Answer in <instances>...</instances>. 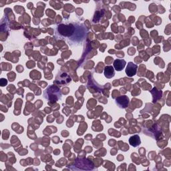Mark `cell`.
<instances>
[{
  "label": "cell",
  "instance_id": "obj_1",
  "mask_svg": "<svg viewBox=\"0 0 171 171\" xmlns=\"http://www.w3.org/2000/svg\"><path fill=\"white\" fill-rule=\"evenodd\" d=\"M116 104L121 108H126L129 104V98L126 96H119L116 99Z\"/></svg>",
  "mask_w": 171,
  "mask_h": 171
},
{
  "label": "cell",
  "instance_id": "obj_2",
  "mask_svg": "<svg viewBox=\"0 0 171 171\" xmlns=\"http://www.w3.org/2000/svg\"><path fill=\"white\" fill-rule=\"evenodd\" d=\"M138 65L135 64H134L132 61L128 62L127 67L126 69V74L128 77H132V76L136 75L137 71Z\"/></svg>",
  "mask_w": 171,
  "mask_h": 171
},
{
  "label": "cell",
  "instance_id": "obj_3",
  "mask_svg": "<svg viewBox=\"0 0 171 171\" xmlns=\"http://www.w3.org/2000/svg\"><path fill=\"white\" fill-rule=\"evenodd\" d=\"M126 61L125 60L116 59L114 61V67L116 71H122L126 65Z\"/></svg>",
  "mask_w": 171,
  "mask_h": 171
},
{
  "label": "cell",
  "instance_id": "obj_4",
  "mask_svg": "<svg viewBox=\"0 0 171 171\" xmlns=\"http://www.w3.org/2000/svg\"><path fill=\"white\" fill-rule=\"evenodd\" d=\"M115 75V72L114 67L112 65H107L104 69V76L107 78H111L114 77Z\"/></svg>",
  "mask_w": 171,
  "mask_h": 171
},
{
  "label": "cell",
  "instance_id": "obj_5",
  "mask_svg": "<svg viewBox=\"0 0 171 171\" xmlns=\"http://www.w3.org/2000/svg\"><path fill=\"white\" fill-rule=\"evenodd\" d=\"M129 143L131 146L133 147H136L139 146L141 143L139 136L137 135V134H135V135L131 136L129 139Z\"/></svg>",
  "mask_w": 171,
  "mask_h": 171
},
{
  "label": "cell",
  "instance_id": "obj_6",
  "mask_svg": "<svg viewBox=\"0 0 171 171\" xmlns=\"http://www.w3.org/2000/svg\"><path fill=\"white\" fill-rule=\"evenodd\" d=\"M7 84V80L4 78L1 79V86H5Z\"/></svg>",
  "mask_w": 171,
  "mask_h": 171
}]
</instances>
